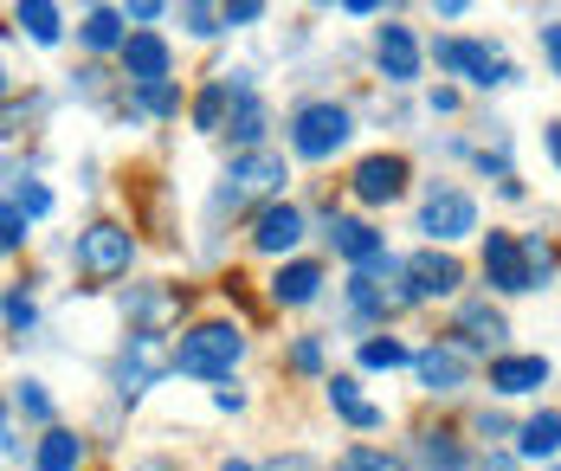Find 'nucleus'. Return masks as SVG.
Instances as JSON below:
<instances>
[{
    "instance_id": "nucleus-45",
    "label": "nucleus",
    "mask_w": 561,
    "mask_h": 471,
    "mask_svg": "<svg viewBox=\"0 0 561 471\" xmlns=\"http://www.w3.org/2000/svg\"><path fill=\"white\" fill-rule=\"evenodd\" d=\"M265 471H330V466H323V459H310V452H297V446H290V452H272V459H265Z\"/></svg>"
},
{
    "instance_id": "nucleus-10",
    "label": "nucleus",
    "mask_w": 561,
    "mask_h": 471,
    "mask_svg": "<svg viewBox=\"0 0 561 471\" xmlns=\"http://www.w3.org/2000/svg\"><path fill=\"white\" fill-rule=\"evenodd\" d=\"M510 336H516V330H510L504 303H497L491 291H471V297H458V303H451L446 343H451V349H465L471 361H478V355H484V361H491V355H504Z\"/></svg>"
},
{
    "instance_id": "nucleus-51",
    "label": "nucleus",
    "mask_w": 561,
    "mask_h": 471,
    "mask_svg": "<svg viewBox=\"0 0 561 471\" xmlns=\"http://www.w3.org/2000/svg\"><path fill=\"white\" fill-rule=\"evenodd\" d=\"M549 471H561V466H549Z\"/></svg>"
},
{
    "instance_id": "nucleus-35",
    "label": "nucleus",
    "mask_w": 561,
    "mask_h": 471,
    "mask_svg": "<svg viewBox=\"0 0 561 471\" xmlns=\"http://www.w3.org/2000/svg\"><path fill=\"white\" fill-rule=\"evenodd\" d=\"M465 426H471V439H478L484 452H497V446H516V426H523V420H510L504 407H471Z\"/></svg>"
},
{
    "instance_id": "nucleus-28",
    "label": "nucleus",
    "mask_w": 561,
    "mask_h": 471,
    "mask_svg": "<svg viewBox=\"0 0 561 471\" xmlns=\"http://www.w3.org/2000/svg\"><path fill=\"white\" fill-rule=\"evenodd\" d=\"M7 413H13V420H26V426H39V433L65 426V420H58L53 388H46L39 375H13V381H7Z\"/></svg>"
},
{
    "instance_id": "nucleus-14",
    "label": "nucleus",
    "mask_w": 561,
    "mask_h": 471,
    "mask_svg": "<svg viewBox=\"0 0 561 471\" xmlns=\"http://www.w3.org/2000/svg\"><path fill=\"white\" fill-rule=\"evenodd\" d=\"M471 381H478V361L465 349H451L446 336L420 343V355H413V388H420L426 401H458Z\"/></svg>"
},
{
    "instance_id": "nucleus-46",
    "label": "nucleus",
    "mask_w": 561,
    "mask_h": 471,
    "mask_svg": "<svg viewBox=\"0 0 561 471\" xmlns=\"http://www.w3.org/2000/svg\"><path fill=\"white\" fill-rule=\"evenodd\" d=\"M478 471H529L510 446H497V452H478Z\"/></svg>"
},
{
    "instance_id": "nucleus-9",
    "label": "nucleus",
    "mask_w": 561,
    "mask_h": 471,
    "mask_svg": "<svg viewBox=\"0 0 561 471\" xmlns=\"http://www.w3.org/2000/svg\"><path fill=\"white\" fill-rule=\"evenodd\" d=\"M174 375V336L156 330H123V349L111 361V394L116 401H142L149 388H162Z\"/></svg>"
},
{
    "instance_id": "nucleus-33",
    "label": "nucleus",
    "mask_w": 561,
    "mask_h": 471,
    "mask_svg": "<svg viewBox=\"0 0 561 471\" xmlns=\"http://www.w3.org/2000/svg\"><path fill=\"white\" fill-rule=\"evenodd\" d=\"M0 317H7V343H26L33 330H39V297L26 278H7V291H0Z\"/></svg>"
},
{
    "instance_id": "nucleus-23",
    "label": "nucleus",
    "mask_w": 561,
    "mask_h": 471,
    "mask_svg": "<svg viewBox=\"0 0 561 471\" xmlns=\"http://www.w3.org/2000/svg\"><path fill=\"white\" fill-rule=\"evenodd\" d=\"M129 13L123 7H84L78 13V53L84 59H98V65H111V59H123V46H129Z\"/></svg>"
},
{
    "instance_id": "nucleus-36",
    "label": "nucleus",
    "mask_w": 561,
    "mask_h": 471,
    "mask_svg": "<svg viewBox=\"0 0 561 471\" xmlns=\"http://www.w3.org/2000/svg\"><path fill=\"white\" fill-rule=\"evenodd\" d=\"M181 33L187 39H201V46H214V39H226V7H207V0H181Z\"/></svg>"
},
{
    "instance_id": "nucleus-3",
    "label": "nucleus",
    "mask_w": 561,
    "mask_h": 471,
    "mask_svg": "<svg viewBox=\"0 0 561 471\" xmlns=\"http://www.w3.org/2000/svg\"><path fill=\"white\" fill-rule=\"evenodd\" d=\"M426 59L439 65V78L465 84V91H510V84H523V65L510 59L497 39H484V33H433Z\"/></svg>"
},
{
    "instance_id": "nucleus-37",
    "label": "nucleus",
    "mask_w": 561,
    "mask_h": 471,
    "mask_svg": "<svg viewBox=\"0 0 561 471\" xmlns=\"http://www.w3.org/2000/svg\"><path fill=\"white\" fill-rule=\"evenodd\" d=\"M523 252H529V272H536V291H549V285H556V272H561V259H556V239H549V233H523Z\"/></svg>"
},
{
    "instance_id": "nucleus-34",
    "label": "nucleus",
    "mask_w": 561,
    "mask_h": 471,
    "mask_svg": "<svg viewBox=\"0 0 561 471\" xmlns=\"http://www.w3.org/2000/svg\"><path fill=\"white\" fill-rule=\"evenodd\" d=\"M330 471H413L407 466V452L400 446H375V439H355V446H342L336 466Z\"/></svg>"
},
{
    "instance_id": "nucleus-4",
    "label": "nucleus",
    "mask_w": 561,
    "mask_h": 471,
    "mask_svg": "<svg viewBox=\"0 0 561 471\" xmlns=\"http://www.w3.org/2000/svg\"><path fill=\"white\" fill-rule=\"evenodd\" d=\"M65 259H71V272L84 278V291H104L116 278H129L136 272V259H142V239L129 220H111V214H98V220H84L71 245H65Z\"/></svg>"
},
{
    "instance_id": "nucleus-24",
    "label": "nucleus",
    "mask_w": 561,
    "mask_h": 471,
    "mask_svg": "<svg viewBox=\"0 0 561 471\" xmlns=\"http://www.w3.org/2000/svg\"><path fill=\"white\" fill-rule=\"evenodd\" d=\"M510 452H516L523 466H542V471L561 466V407L542 401V407L523 413V426H516V446H510Z\"/></svg>"
},
{
    "instance_id": "nucleus-27",
    "label": "nucleus",
    "mask_w": 561,
    "mask_h": 471,
    "mask_svg": "<svg viewBox=\"0 0 561 471\" xmlns=\"http://www.w3.org/2000/svg\"><path fill=\"white\" fill-rule=\"evenodd\" d=\"M91 459V433L84 426H53L33 439V471H84Z\"/></svg>"
},
{
    "instance_id": "nucleus-42",
    "label": "nucleus",
    "mask_w": 561,
    "mask_h": 471,
    "mask_svg": "<svg viewBox=\"0 0 561 471\" xmlns=\"http://www.w3.org/2000/svg\"><path fill=\"white\" fill-rule=\"evenodd\" d=\"M426 111H433V117H458V111H465V84H433V91H426Z\"/></svg>"
},
{
    "instance_id": "nucleus-11",
    "label": "nucleus",
    "mask_w": 561,
    "mask_h": 471,
    "mask_svg": "<svg viewBox=\"0 0 561 471\" xmlns=\"http://www.w3.org/2000/svg\"><path fill=\"white\" fill-rule=\"evenodd\" d=\"M368 65H375V78L388 84V91H420V78H426V39L388 13L375 33H368Z\"/></svg>"
},
{
    "instance_id": "nucleus-25",
    "label": "nucleus",
    "mask_w": 561,
    "mask_h": 471,
    "mask_svg": "<svg viewBox=\"0 0 561 471\" xmlns=\"http://www.w3.org/2000/svg\"><path fill=\"white\" fill-rule=\"evenodd\" d=\"M187 104H194V91L181 78H169V84H129L123 91V117L129 123H174Z\"/></svg>"
},
{
    "instance_id": "nucleus-21",
    "label": "nucleus",
    "mask_w": 561,
    "mask_h": 471,
    "mask_svg": "<svg viewBox=\"0 0 561 471\" xmlns=\"http://www.w3.org/2000/svg\"><path fill=\"white\" fill-rule=\"evenodd\" d=\"M323 252L342 259L348 272H362V265H375V259L388 252V233H381L368 214H342L336 227H323Z\"/></svg>"
},
{
    "instance_id": "nucleus-47",
    "label": "nucleus",
    "mask_w": 561,
    "mask_h": 471,
    "mask_svg": "<svg viewBox=\"0 0 561 471\" xmlns=\"http://www.w3.org/2000/svg\"><path fill=\"white\" fill-rule=\"evenodd\" d=\"M342 13H348V20H388L381 0H342Z\"/></svg>"
},
{
    "instance_id": "nucleus-49",
    "label": "nucleus",
    "mask_w": 561,
    "mask_h": 471,
    "mask_svg": "<svg viewBox=\"0 0 561 471\" xmlns=\"http://www.w3.org/2000/svg\"><path fill=\"white\" fill-rule=\"evenodd\" d=\"M497 200H529V181H523V175H510L504 187H497Z\"/></svg>"
},
{
    "instance_id": "nucleus-50",
    "label": "nucleus",
    "mask_w": 561,
    "mask_h": 471,
    "mask_svg": "<svg viewBox=\"0 0 561 471\" xmlns=\"http://www.w3.org/2000/svg\"><path fill=\"white\" fill-rule=\"evenodd\" d=\"M214 471H265V466H252V459H239V452H226V459H220Z\"/></svg>"
},
{
    "instance_id": "nucleus-16",
    "label": "nucleus",
    "mask_w": 561,
    "mask_h": 471,
    "mask_svg": "<svg viewBox=\"0 0 561 471\" xmlns=\"http://www.w3.org/2000/svg\"><path fill=\"white\" fill-rule=\"evenodd\" d=\"M323 291H330V259L304 252V259L272 265V278H265V310H310V303H323Z\"/></svg>"
},
{
    "instance_id": "nucleus-18",
    "label": "nucleus",
    "mask_w": 561,
    "mask_h": 471,
    "mask_svg": "<svg viewBox=\"0 0 561 471\" xmlns=\"http://www.w3.org/2000/svg\"><path fill=\"white\" fill-rule=\"evenodd\" d=\"M400 452H407V466H413V471H478V452L465 446V433H458V426H446V420L413 426Z\"/></svg>"
},
{
    "instance_id": "nucleus-17",
    "label": "nucleus",
    "mask_w": 561,
    "mask_h": 471,
    "mask_svg": "<svg viewBox=\"0 0 561 471\" xmlns=\"http://www.w3.org/2000/svg\"><path fill=\"white\" fill-rule=\"evenodd\" d=\"M393 317H400V303H393L388 285H375L368 272H348L342 278V330H355V343L393 330Z\"/></svg>"
},
{
    "instance_id": "nucleus-41",
    "label": "nucleus",
    "mask_w": 561,
    "mask_h": 471,
    "mask_svg": "<svg viewBox=\"0 0 561 471\" xmlns=\"http://www.w3.org/2000/svg\"><path fill=\"white\" fill-rule=\"evenodd\" d=\"M265 13H272L265 0H226V33H252Z\"/></svg>"
},
{
    "instance_id": "nucleus-22",
    "label": "nucleus",
    "mask_w": 561,
    "mask_h": 471,
    "mask_svg": "<svg viewBox=\"0 0 561 471\" xmlns=\"http://www.w3.org/2000/svg\"><path fill=\"white\" fill-rule=\"evenodd\" d=\"M323 407L336 413L348 433H388V407L362 401V375H355V368H342V375L323 381Z\"/></svg>"
},
{
    "instance_id": "nucleus-19",
    "label": "nucleus",
    "mask_w": 561,
    "mask_h": 471,
    "mask_svg": "<svg viewBox=\"0 0 561 471\" xmlns=\"http://www.w3.org/2000/svg\"><path fill=\"white\" fill-rule=\"evenodd\" d=\"M116 310L129 317V330L169 336L174 323L187 317V291H181V285H162V278H142V285H129V291L116 297Z\"/></svg>"
},
{
    "instance_id": "nucleus-15",
    "label": "nucleus",
    "mask_w": 561,
    "mask_h": 471,
    "mask_svg": "<svg viewBox=\"0 0 561 471\" xmlns=\"http://www.w3.org/2000/svg\"><path fill=\"white\" fill-rule=\"evenodd\" d=\"M556 381V361L542 349H504L484 361V388H491V401H536L542 388Z\"/></svg>"
},
{
    "instance_id": "nucleus-26",
    "label": "nucleus",
    "mask_w": 561,
    "mask_h": 471,
    "mask_svg": "<svg viewBox=\"0 0 561 471\" xmlns=\"http://www.w3.org/2000/svg\"><path fill=\"white\" fill-rule=\"evenodd\" d=\"M232 111H239V91H232L220 71H214V78H201V84H194L187 129H194V136H220V142H226V123H232Z\"/></svg>"
},
{
    "instance_id": "nucleus-1",
    "label": "nucleus",
    "mask_w": 561,
    "mask_h": 471,
    "mask_svg": "<svg viewBox=\"0 0 561 471\" xmlns=\"http://www.w3.org/2000/svg\"><path fill=\"white\" fill-rule=\"evenodd\" d=\"M245 355H252V323H239V317H194L174 336V375L220 388V381H239Z\"/></svg>"
},
{
    "instance_id": "nucleus-7",
    "label": "nucleus",
    "mask_w": 561,
    "mask_h": 471,
    "mask_svg": "<svg viewBox=\"0 0 561 471\" xmlns=\"http://www.w3.org/2000/svg\"><path fill=\"white\" fill-rule=\"evenodd\" d=\"M465 285H471V265L458 252H446V245H413L400 285H388V291L400 310H420V303H458V297H471Z\"/></svg>"
},
{
    "instance_id": "nucleus-29",
    "label": "nucleus",
    "mask_w": 561,
    "mask_h": 471,
    "mask_svg": "<svg viewBox=\"0 0 561 471\" xmlns=\"http://www.w3.org/2000/svg\"><path fill=\"white\" fill-rule=\"evenodd\" d=\"M7 20H13V33H26L39 53H58V46H65V7H53V0H13Z\"/></svg>"
},
{
    "instance_id": "nucleus-48",
    "label": "nucleus",
    "mask_w": 561,
    "mask_h": 471,
    "mask_svg": "<svg viewBox=\"0 0 561 471\" xmlns=\"http://www.w3.org/2000/svg\"><path fill=\"white\" fill-rule=\"evenodd\" d=\"M542 156H549V162L561 169V117H556V123H542Z\"/></svg>"
},
{
    "instance_id": "nucleus-20",
    "label": "nucleus",
    "mask_w": 561,
    "mask_h": 471,
    "mask_svg": "<svg viewBox=\"0 0 561 471\" xmlns=\"http://www.w3.org/2000/svg\"><path fill=\"white\" fill-rule=\"evenodd\" d=\"M174 65H181V53H174L169 33H129L116 71H123V84H169Z\"/></svg>"
},
{
    "instance_id": "nucleus-38",
    "label": "nucleus",
    "mask_w": 561,
    "mask_h": 471,
    "mask_svg": "<svg viewBox=\"0 0 561 471\" xmlns=\"http://www.w3.org/2000/svg\"><path fill=\"white\" fill-rule=\"evenodd\" d=\"M26 245H33V220H26L13 200H0V252H7V259H20Z\"/></svg>"
},
{
    "instance_id": "nucleus-32",
    "label": "nucleus",
    "mask_w": 561,
    "mask_h": 471,
    "mask_svg": "<svg viewBox=\"0 0 561 471\" xmlns=\"http://www.w3.org/2000/svg\"><path fill=\"white\" fill-rule=\"evenodd\" d=\"M284 375L290 381H330V336L323 330H297L284 343Z\"/></svg>"
},
{
    "instance_id": "nucleus-44",
    "label": "nucleus",
    "mask_w": 561,
    "mask_h": 471,
    "mask_svg": "<svg viewBox=\"0 0 561 471\" xmlns=\"http://www.w3.org/2000/svg\"><path fill=\"white\" fill-rule=\"evenodd\" d=\"M0 459H7V466H20V459H26V439H20V420H13V413L0 420Z\"/></svg>"
},
{
    "instance_id": "nucleus-6",
    "label": "nucleus",
    "mask_w": 561,
    "mask_h": 471,
    "mask_svg": "<svg viewBox=\"0 0 561 471\" xmlns=\"http://www.w3.org/2000/svg\"><path fill=\"white\" fill-rule=\"evenodd\" d=\"M413 233L420 245H471V239H484V207H478V194L471 187H458V181H426V194H420V214H413Z\"/></svg>"
},
{
    "instance_id": "nucleus-31",
    "label": "nucleus",
    "mask_w": 561,
    "mask_h": 471,
    "mask_svg": "<svg viewBox=\"0 0 561 471\" xmlns=\"http://www.w3.org/2000/svg\"><path fill=\"white\" fill-rule=\"evenodd\" d=\"M413 343L407 336H393V330H381V336H368V343H355V375H413Z\"/></svg>"
},
{
    "instance_id": "nucleus-40",
    "label": "nucleus",
    "mask_w": 561,
    "mask_h": 471,
    "mask_svg": "<svg viewBox=\"0 0 561 471\" xmlns=\"http://www.w3.org/2000/svg\"><path fill=\"white\" fill-rule=\"evenodd\" d=\"M471 162H478V175L491 181V187H504V181L516 175V162H510V142H497V149H491V142H484V149H478V156H471Z\"/></svg>"
},
{
    "instance_id": "nucleus-39",
    "label": "nucleus",
    "mask_w": 561,
    "mask_h": 471,
    "mask_svg": "<svg viewBox=\"0 0 561 471\" xmlns=\"http://www.w3.org/2000/svg\"><path fill=\"white\" fill-rule=\"evenodd\" d=\"M536 53H542V71L561 84V13H549V20H536Z\"/></svg>"
},
{
    "instance_id": "nucleus-5",
    "label": "nucleus",
    "mask_w": 561,
    "mask_h": 471,
    "mask_svg": "<svg viewBox=\"0 0 561 471\" xmlns=\"http://www.w3.org/2000/svg\"><path fill=\"white\" fill-rule=\"evenodd\" d=\"M290 156L284 149H259V156H226L220 187H214V214H259L272 200H290Z\"/></svg>"
},
{
    "instance_id": "nucleus-30",
    "label": "nucleus",
    "mask_w": 561,
    "mask_h": 471,
    "mask_svg": "<svg viewBox=\"0 0 561 471\" xmlns=\"http://www.w3.org/2000/svg\"><path fill=\"white\" fill-rule=\"evenodd\" d=\"M226 149H232V156L272 149V104H265V97H239V111L226 123Z\"/></svg>"
},
{
    "instance_id": "nucleus-2",
    "label": "nucleus",
    "mask_w": 561,
    "mask_h": 471,
    "mask_svg": "<svg viewBox=\"0 0 561 471\" xmlns=\"http://www.w3.org/2000/svg\"><path fill=\"white\" fill-rule=\"evenodd\" d=\"M355 142V104L342 97H304L284 111V156L304 169H330L336 156H348Z\"/></svg>"
},
{
    "instance_id": "nucleus-13",
    "label": "nucleus",
    "mask_w": 561,
    "mask_h": 471,
    "mask_svg": "<svg viewBox=\"0 0 561 471\" xmlns=\"http://www.w3.org/2000/svg\"><path fill=\"white\" fill-rule=\"evenodd\" d=\"M478 278H484V291L497 297V303L536 291V272H529V252H523L516 227H491V233L478 239Z\"/></svg>"
},
{
    "instance_id": "nucleus-8",
    "label": "nucleus",
    "mask_w": 561,
    "mask_h": 471,
    "mask_svg": "<svg viewBox=\"0 0 561 471\" xmlns=\"http://www.w3.org/2000/svg\"><path fill=\"white\" fill-rule=\"evenodd\" d=\"M342 194L362 207V214H381V207H400L413 194V156L407 149H368L348 162L342 175Z\"/></svg>"
},
{
    "instance_id": "nucleus-12",
    "label": "nucleus",
    "mask_w": 561,
    "mask_h": 471,
    "mask_svg": "<svg viewBox=\"0 0 561 471\" xmlns=\"http://www.w3.org/2000/svg\"><path fill=\"white\" fill-rule=\"evenodd\" d=\"M317 233V220H310V207L304 200H272V207H259L252 220H245V252L252 259H304V239Z\"/></svg>"
},
{
    "instance_id": "nucleus-43",
    "label": "nucleus",
    "mask_w": 561,
    "mask_h": 471,
    "mask_svg": "<svg viewBox=\"0 0 561 471\" xmlns=\"http://www.w3.org/2000/svg\"><path fill=\"white\" fill-rule=\"evenodd\" d=\"M252 407V388H245V381H220V388H214V413H245Z\"/></svg>"
}]
</instances>
